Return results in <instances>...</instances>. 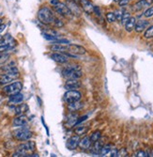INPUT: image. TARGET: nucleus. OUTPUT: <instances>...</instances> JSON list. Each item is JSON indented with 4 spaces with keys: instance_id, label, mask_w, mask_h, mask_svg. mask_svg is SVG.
<instances>
[{
    "instance_id": "e433bc0d",
    "label": "nucleus",
    "mask_w": 153,
    "mask_h": 157,
    "mask_svg": "<svg viewBox=\"0 0 153 157\" xmlns=\"http://www.w3.org/2000/svg\"><path fill=\"white\" fill-rule=\"evenodd\" d=\"M53 25H54V26H58V27H61V26H63V22L60 20V19H58V18H55L54 19V23H53Z\"/></svg>"
},
{
    "instance_id": "f704fd0d",
    "label": "nucleus",
    "mask_w": 153,
    "mask_h": 157,
    "mask_svg": "<svg viewBox=\"0 0 153 157\" xmlns=\"http://www.w3.org/2000/svg\"><path fill=\"white\" fill-rule=\"evenodd\" d=\"M87 131H88V128H87V127H84V126L78 127V128H76V129H75V133H76V135H78V136H82V135L86 134Z\"/></svg>"
},
{
    "instance_id": "f03ea898",
    "label": "nucleus",
    "mask_w": 153,
    "mask_h": 157,
    "mask_svg": "<svg viewBox=\"0 0 153 157\" xmlns=\"http://www.w3.org/2000/svg\"><path fill=\"white\" fill-rule=\"evenodd\" d=\"M62 75L67 79H80L83 74L78 64H68L62 70Z\"/></svg>"
},
{
    "instance_id": "c03bdc74",
    "label": "nucleus",
    "mask_w": 153,
    "mask_h": 157,
    "mask_svg": "<svg viewBox=\"0 0 153 157\" xmlns=\"http://www.w3.org/2000/svg\"><path fill=\"white\" fill-rule=\"evenodd\" d=\"M58 2H59V0H51V1H50V4H51L52 7H53V6H54V5H57Z\"/></svg>"
},
{
    "instance_id": "4be33fe9",
    "label": "nucleus",
    "mask_w": 153,
    "mask_h": 157,
    "mask_svg": "<svg viewBox=\"0 0 153 157\" xmlns=\"http://www.w3.org/2000/svg\"><path fill=\"white\" fill-rule=\"evenodd\" d=\"M83 107H84V104L80 101H76V102H73L71 104H68V110L71 113H73V112L74 113L76 111H79Z\"/></svg>"
},
{
    "instance_id": "ea45409f",
    "label": "nucleus",
    "mask_w": 153,
    "mask_h": 157,
    "mask_svg": "<svg viewBox=\"0 0 153 157\" xmlns=\"http://www.w3.org/2000/svg\"><path fill=\"white\" fill-rule=\"evenodd\" d=\"M128 155V152L126 151V149L122 148L120 151H118V156H127Z\"/></svg>"
},
{
    "instance_id": "1a4fd4ad",
    "label": "nucleus",
    "mask_w": 153,
    "mask_h": 157,
    "mask_svg": "<svg viewBox=\"0 0 153 157\" xmlns=\"http://www.w3.org/2000/svg\"><path fill=\"white\" fill-rule=\"evenodd\" d=\"M82 97L81 92L76 90H71L65 92L64 94V101L66 104H71L76 101H80Z\"/></svg>"
},
{
    "instance_id": "cd10ccee",
    "label": "nucleus",
    "mask_w": 153,
    "mask_h": 157,
    "mask_svg": "<svg viewBox=\"0 0 153 157\" xmlns=\"http://www.w3.org/2000/svg\"><path fill=\"white\" fill-rule=\"evenodd\" d=\"M105 18H106V21L108 23H114L116 22V16H115V13L113 11H109L105 14Z\"/></svg>"
},
{
    "instance_id": "3c124183",
    "label": "nucleus",
    "mask_w": 153,
    "mask_h": 157,
    "mask_svg": "<svg viewBox=\"0 0 153 157\" xmlns=\"http://www.w3.org/2000/svg\"><path fill=\"white\" fill-rule=\"evenodd\" d=\"M0 86H1V84H0Z\"/></svg>"
},
{
    "instance_id": "a878e982",
    "label": "nucleus",
    "mask_w": 153,
    "mask_h": 157,
    "mask_svg": "<svg viewBox=\"0 0 153 157\" xmlns=\"http://www.w3.org/2000/svg\"><path fill=\"white\" fill-rule=\"evenodd\" d=\"M149 4L147 0H139L138 2H136L133 6H132V10L133 11H140L142 10L144 8L147 7Z\"/></svg>"
},
{
    "instance_id": "49530a36",
    "label": "nucleus",
    "mask_w": 153,
    "mask_h": 157,
    "mask_svg": "<svg viewBox=\"0 0 153 157\" xmlns=\"http://www.w3.org/2000/svg\"><path fill=\"white\" fill-rule=\"evenodd\" d=\"M147 155H148V156H151V157H153V150H150V151H147Z\"/></svg>"
},
{
    "instance_id": "4468645a",
    "label": "nucleus",
    "mask_w": 153,
    "mask_h": 157,
    "mask_svg": "<svg viewBox=\"0 0 153 157\" xmlns=\"http://www.w3.org/2000/svg\"><path fill=\"white\" fill-rule=\"evenodd\" d=\"M149 26V22L147 20H138L135 23V26H134V30L137 33H142L143 31H145L147 28Z\"/></svg>"
},
{
    "instance_id": "37998d69",
    "label": "nucleus",
    "mask_w": 153,
    "mask_h": 157,
    "mask_svg": "<svg viewBox=\"0 0 153 157\" xmlns=\"http://www.w3.org/2000/svg\"><path fill=\"white\" fill-rule=\"evenodd\" d=\"M87 119H88V116H83V117H82L81 119H78V120H77V122H76V125L80 124L81 122H83V121H86ZM76 125H75V126H76Z\"/></svg>"
},
{
    "instance_id": "f257e3e1",
    "label": "nucleus",
    "mask_w": 153,
    "mask_h": 157,
    "mask_svg": "<svg viewBox=\"0 0 153 157\" xmlns=\"http://www.w3.org/2000/svg\"><path fill=\"white\" fill-rule=\"evenodd\" d=\"M38 20L45 25H53L55 16L53 12V10L47 6H43L41 7L39 10H38V14H37Z\"/></svg>"
},
{
    "instance_id": "c85d7f7f",
    "label": "nucleus",
    "mask_w": 153,
    "mask_h": 157,
    "mask_svg": "<svg viewBox=\"0 0 153 157\" xmlns=\"http://www.w3.org/2000/svg\"><path fill=\"white\" fill-rule=\"evenodd\" d=\"M144 37L146 39H152L153 38V25H150V26H148L147 29L145 30Z\"/></svg>"
},
{
    "instance_id": "79ce46f5",
    "label": "nucleus",
    "mask_w": 153,
    "mask_h": 157,
    "mask_svg": "<svg viewBox=\"0 0 153 157\" xmlns=\"http://www.w3.org/2000/svg\"><path fill=\"white\" fill-rule=\"evenodd\" d=\"M118 151L117 149H111L110 151V156H112V157H117L118 156Z\"/></svg>"
},
{
    "instance_id": "6ab92c4d",
    "label": "nucleus",
    "mask_w": 153,
    "mask_h": 157,
    "mask_svg": "<svg viewBox=\"0 0 153 157\" xmlns=\"http://www.w3.org/2000/svg\"><path fill=\"white\" fill-rule=\"evenodd\" d=\"M91 144H92V142L90 140V137L89 136H85V137H83L82 139H80L78 147L83 151H87V150H89Z\"/></svg>"
},
{
    "instance_id": "2f4dec72",
    "label": "nucleus",
    "mask_w": 153,
    "mask_h": 157,
    "mask_svg": "<svg viewBox=\"0 0 153 157\" xmlns=\"http://www.w3.org/2000/svg\"><path fill=\"white\" fill-rule=\"evenodd\" d=\"M101 136H102V134H101V132H100V131H96V132L92 133V135H91L89 137H90V140H91V142L93 143V142H95V141H97V140L101 139Z\"/></svg>"
},
{
    "instance_id": "9d476101",
    "label": "nucleus",
    "mask_w": 153,
    "mask_h": 157,
    "mask_svg": "<svg viewBox=\"0 0 153 157\" xmlns=\"http://www.w3.org/2000/svg\"><path fill=\"white\" fill-rule=\"evenodd\" d=\"M67 52L71 53L73 55H75V56H81V55H85L87 53V50L85 47H83L81 45L74 44H69Z\"/></svg>"
},
{
    "instance_id": "dca6fc26",
    "label": "nucleus",
    "mask_w": 153,
    "mask_h": 157,
    "mask_svg": "<svg viewBox=\"0 0 153 157\" xmlns=\"http://www.w3.org/2000/svg\"><path fill=\"white\" fill-rule=\"evenodd\" d=\"M67 5H68V7H69V10H71L73 15H74L76 17L81 16V13L82 12H81L79 4H77V3H75V2H73V1H72V0H71V1H68L67 2Z\"/></svg>"
},
{
    "instance_id": "f3484780",
    "label": "nucleus",
    "mask_w": 153,
    "mask_h": 157,
    "mask_svg": "<svg viewBox=\"0 0 153 157\" xmlns=\"http://www.w3.org/2000/svg\"><path fill=\"white\" fill-rule=\"evenodd\" d=\"M81 87V82L78 79H68L65 82V89L68 90H76Z\"/></svg>"
},
{
    "instance_id": "b1692460",
    "label": "nucleus",
    "mask_w": 153,
    "mask_h": 157,
    "mask_svg": "<svg viewBox=\"0 0 153 157\" xmlns=\"http://www.w3.org/2000/svg\"><path fill=\"white\" fill-rule=\"evenodd\" d=\"M15 63L14 62H10L9 64H7V65H2V67L0 68V75H5V74H8L11 71L17 69V67L14 65Z\"/></svg>"
},
{
    "instance_id": "58836bf2",
    "label": "nucleus",
    "mask_w": 153,
    "mask_h": 157,
    "mask_svg": "<svg viewBox=\"0 0 153 157\" xmlns=\"http://www.w3.org/2000/svg\"><path fill=\"white\" fill-rule=\"evenodd\" d=\"M118 6L119 7H125V6H128L130 3V0H118Z\"/></svg>"
},
{
    "instance_id": "a211bd4d",
    "label": "nucleus",
    "mask_w": 153,
    "mask_h": 157,
    "mask_svg": "<svg viewBox=\"0 0 153 157\" xmlns=\"http://www.w3.org/2000/svg\"><path fill=\"white\" fill-rule=\"evenodd\" d=\"M23 101H24V95H23L21 92H18V93H16V94H13V95H10V96H9V105H17L23 103Z\"/></svg>"
},
{
    "instance_id": "7ed1b4c3",
    "label": "nucleus",
    "mask_w": 153,
    "mask_h": 157,
    "mask_svg": "<svg viewBox=\"0 0 153 157\" xmlns=\"http://www.w3.org/2000/svg\"><path fill=\"white\" fill-rule=\"evenodd\" d=\"M36 149V144L34 141L27 140L24 143L21 144L18 146L17 151L12 154V156L14 157H27L28 154L32 153Z\"/></svg>"
},
{
    "instance_id": "0eeeda50",
    "label": "nucleus",
    "mask_w": 153,
    "mask_h": 157,
    "mask_svg": "<svg viewBox=\"0 0 153 157\" xmlns=\"http://www.w3.org/2000/svg\"><path fill=\"white\" fill-rule=\"evenodd\" d=\"M53 10L58 14H59V15H61L62 17H65V18H69L73 15L71 10H69V9L68 7V5L65 3L58 2L57 5L53 6Z\"/></svg>"
},
{
    "instance_id": "c756f323",
    "label": "nucleus",
    "mask_w": 153,
    "mask_h": 157,
    "mask_svg": "<svg viewBox=\"0 0 153 157\" xmlns=\"http://www.w3.org/2000/svg\"><path fill=\"white\" fill-rule=\"evenodd\" d=\"M110 151H111V145H109V144L108 145H104V146L102 147L99 155L100 156H105L106 154H108L110 152Z\"/></svg>"
},
{
    "instance_id": "ddd939ff",
    "label": "nucleus",
    "mask_w": 153,
    "mask_h": 157,
    "mask_svg": "<svg viewBox=\"0 0 153 157\" xmlns=\"http://www.w3.org/2000/svg\"><path fill=\"white\" fill-rule=\"evenodd\" d=\"M79 141H80V136L78 135H75V136H73L69 137L67 142H66V147L71 150V151H73L75 150L76 148H78V145H79Z\"/></svg>"
},
{
    "instance_id": "20e7f679",
    "label": "nucleus",
    "mask_w": 153,
    "mask_h": 157,
    "mask_svg": "<svg viewBox=\"0 0 153 157\" xmlns=\"http://www.w3.org/2000/svg\"><path fill=\"white\" fill-rule=\"evenodd\" d=\"M16 40L10 36V34H6L0 40V53H5L9 50L13 49L16 46Z\"/></svg>"
},
{
    "instance_id": "9b49d317",
    "label": "nucleus",
    "mask_w": 153,
    "mask_h": 157,
    "mask_svg": "<svg viewBox=\"0 0 153 157\" xmlns=\"http://www.w3.org/2000/svg\"><path fill=\"white\" fill-rule=\"evenodd\" d=\"M50 58L54 61H55L57 63H59V64H65L68 62V56H66V54H63V53L54 52L50 55Z\"/></svg>"
},
{
    "instance_id": "f8f14e48",
    "label": "nucleus",
    "mask_w": 153,
    "mask_h": 157,
    "mask_svg": "<svg viewBox=\"0 0 153 157\" xmlns=\"http://www.w3.org/2000/svg\"><path fill=\"white\" fill-rule=\"evenodd\" d=\"M27 123H28V119H27V117L24 115V114H22V115H16V117L12 121V125L14 127H24Z\"/></svg>"
},
{
    "instance_id": "5701e85b",
    "label": "nucleus",
    "mask_w": 153,
    "mask_h": 157,
    "mask_svg": "<svg viewBox=\"0 0 153 157\" xmlns=\"http://www.w3.org/2000/svg\"><path fill=\"white\" fill-rule=\"evenodd\" d=\"M68 44H54L53 45L50 46V50L53 52H67L68 50Z\"/></svg>"
},
{
    "instance_id": "a18cd8bd",
    "label": "nucleus",
    "mask_w": 153,
    "mask_h": 157,
    "mask_svg": "<svg viewBox=\"0 0 153 157\" xmlns=\"http://www.w3.org/2000/svg\"><path fill=\"white\" fill-rule=\"evenodd\" d=\"M5 27H6V25H4V24H1V25H0V33H1V32L5 29Z\"/></svg>"
},
{
    "instance_id": "412c9836",
    "label": "nucleus",
    "mask_w": 153,
    "mask_h": 157,
    "mask_svg": "<svg viewBox=\"0 0 153 157\" xmlns=\"http://www.w3.org/2000/svg\"><path fill=\"white\" fill-rule=\"evenodd\" d=\"M77 120H78V117L76 114H71V115H69L67 117V120H66V123H65V126L68 127V128H73V126L76 125V122H77Z\"/></svg>"
},
{
    "instance_id": "423d86ee",
    "label": "nucleus",
    "mask_w": 153,
    "mask_h": 157,
    "mask_svg": "<svg viewBox=\"0 0 153 157\" xmlns=\"http://www.w3.org/2000/svg\"><path fill=\"white\" fill-rule=\"evenodd\" d=\"M23 89V84L19 81L16 82H11L8 85H5V87L3 88V92L6 95H13V94H16L18 92H21Z\"/></svg>"
},
{
    "instance_id": "09e8293b",
    "label": "nucleus",
    "mask_w": 153,
    "mask_h": 157,
    "mask_svg": "<svg viewBox=\"0 0 153 157\" xmlns=\"http://www.w3.org/2000/svg\"><path fill=\"white\" fill-rule=\"evenodd\" d=\"M1 24H2V20H1V19H0V25H1Z\"/></svg>"
},
{
    "instance_id": "603ef678",
    "label": "nucleus",
    "mask_w": 153,
    "mask_h": 157,
    "mask_svg": "<svg viewBox=\"0 0 153 157\" xmlns=\"http://www.w3.org/2000/svg\"><path fill=\"white\" fill-rule=\"evenodd\" d=\"M152 2H153V0H152Z\"/></svg>"
},
{
    "instance_id": "a19ab883",
    "label": "nucleus",
    "mask_w": 153,
    "mask_h": 157,
    "mask_svg": "<svg viewBox=\"0 0 153 157\" xmlns=\"http://www.w3.org/2000/svg\"><path fill=\"white\" fill-rule=\"evenodd\" d=\"M93 12L96 14L97 16H101V10L99 7H97V6H94V10H93Z\"/></svg>"
},
{
    "instance_id": "393cba45",
    "label": "nucleus",
    "mask_w": 153,
    "mask_h": 157,
    "mask_svg": "<svg viewBox=\"0 0 153 157\" xmlns=\"http://www.w3.org/2000/svg\"><path fill=\"white\" fill-rule=\"evenodd\" d=\"M136 18L135 17H132L127 21V23L125 24L124 27H125V30L127 32H132V30H134V26H135V23H136Z\"/></svg>"
},
{
    "instance_id": "72a5a7b5",
    "label": "nucleus",
    "mask_w": 153,
    "mask_h": 157,
    "mask_svg": "<svg viewBox=\"0 0 153 157\" xmlns=\"http://www.w3.org/2000/svg\"><path fill=\"white\" fill-rule=\"evenodd\" d=\"M9 58V54H5V53H0V66L3 65Z\"/></svg>"
},
{
    "instance_id": "8fccbe9b",
    "label": "nucleus",
    "mask_w": 153,
    "mask_h": 157,
    "mask_svg": "<svg viewBox=\"0 0 153 157\" xmlns=\"http://www.w3.org/2000/svg\"><path fill=\"white\" fill-rule=\"evenodd\" d=\"M0 40H1V37H0Z\"/></svg>"
},
{
    "instance_id": "4c0bfd02",
    "label": "nucleus",
    "mask_w": 153,
    "mask_h": 157,
    "mask_svg": "<svg viewBox=\"0 0 153 157\" xmlns=\"http://www.w3.org/2000/svg\"><path fill=\"white\" fill-rule=\"evenodd\" d=\"M134 156H136V157H147L148 155H147V152H146L144 151H138Z\"/></svg>"
},
{
    "instance_id": "2eb2a0df",
    "label": "nucleus",
    "mask_w": 153,
    "mask_h": 157,
    "mask_svg": "<svg viewBox=\"0 0 153 157\" xmlns=\"http://www.w3.org/2000/svg\"><path fill=\"white\" fill-rule=\"evenodd\" d=\"M79 6L82 8V10L85 12L90 14L93 12L94 10V5L93 3L90 1V0H80L79 1Z\"/></svg>"
},
{
    "instance_id": "aec40b11",
    "label": "nucleus",
    "mask_w": 153,
    "mask_h": 157,
    "mask_svg": "<svg viewBox=\"0 0 153 157\" xmlns=\"http://www.w3.org/2000/svg\"><path fill=\"white\" fill-rule=\"evenodd\" d=\"M103 146V142L99 139L97 140L95 142H93V143L91 144L90 148H89V151L92 154H99L100 153V151L102 149V147Z\"/></svg>"
},
{
    "instance_id": "bb28decb",
    "label": "nucleus",
    "mask_w": 153,
    "mask_h": 157,
    "mask_svg": "<svg viewBox=\"0 0 153 157\" xmlns=\"http://www.w3.org/2000/svg\"><path fill=\"white\" fill-rule=\"evenodd\" d=\"M27 110H28V106L25 104H19L16 105L15 107V115H22V114H24Z\"/></svg>"
},
{
    "instance_id": "de8ad7c7",
    "label": "nucleus",
    "mask_w": 153,
    "mask_h": 157,
    "mask_svg": "<svg viewBox=\"0 0 153 157\" xmlns=\"http://www.w3.org/2000/svg\"><path fill=\"white\" fill-rule=\"evenodd\" d=\"M72 1H73V2H75V3H77V4H79V1H80V0H72Z\"/></svg>"
},
{
    "instance_id": "c9c22d12",
    "label": "nucleus",
    "mask_w": 153,
    "mask_h": 157,
    "mask_svg": "<svg viewBox=\"0 0 153 157\" xmlns=\"http://www.w3.org/2000/svg\"><path fill=\"white\" fill-rule=\"evenodd\" d=\"M114 13H115V16H116V20H117V21H120L121 18H122L123 11H122V10H116Z\"/></svg>"
},
{
    "instance_id": "6e6552de",
    "label": "nucleus",
    "mask_w": 153,
    "mask_h": 157,
    "mask_svg": "<svg viewBox=\"0 0 153 157\" xmlns=\"http://www.w3.org/2000/svg\"><path fill=\"white\" fill-rule=\"evenodd\" d=\"M19 75H20V74H19L18 69L13 70L8 74L1 75V77H0V84H1V86L2 85H8L9 83H11L13 80L17 79L19 77Z\"/></svg>"
},
{
    "instance_id": "7c9ffc66",
    "label": "nucleus",
    "mask_w": 153,
    "mask_h": 157,
    "mask_svg": "<svg viewBox=\"0 0 153 157\" xmlns=\"http://www.w3.org/2000/svg\"><path fill=\"white\" fill-rule=\"evenodd\" d=\"M130 18H131V13H130V12H128V11L123 12V14H122V18H121V20H120V22H121V24H122L123 26L125 25V24L127 23V21H128Z\"/></svg>"
},
{
    "instance_id": "473e14b6",
    "label": "nucleus",
    "mask_w": 153,
    "mask_h": 157,
    "mask_svg": "<svg viewBox=\"0 0 153 157\" xmlns=\"http://www.w3.org/2000/svg\"><path fill=\"white\" fill-rule=\"evenodd\" d=\"M143 15H144V17H146V18L153 17V6L147 8V9L143 12Z\"/></svg>"
},
{
    "instance_id": "39448f33",
    "label": "nucleus",
    "mask_w": 153,
    "mask_h": 157,
    "mask_svg": "<svg viewBox=\"0 0 153 157\" xmlns=\"http://www.w3.org/2000/svg\"><path fill=\"white\" fill-rule=\"evenodd\" d=\"M12 136L18 141H27L32 137L33 134L29 129L22 127V128H20V129H17L13 132Z\"/></svg>"
}]
</instances>
